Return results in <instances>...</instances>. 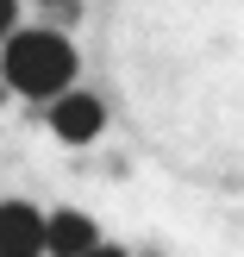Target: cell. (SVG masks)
<instances>
[{
  "label": "cell",
  "mask_w": 244,
  "mask_h": 257,
  "mask_svg": "<svg viewBox=\"0 0 244 257\" xmlns=\"http://www.w3.org/2000/svg\"><path fill=\"white\" fill-rule=\"evenodd\" d=\"M100 125H107V107H100L94 94H75V88H63V94L50 100V132H57L63 145H94Z\"/></svg>",
  "instance_id": "7a4b0ae2"
},
{
  "label": "cell",
  "mask_w": 244,
  "mask_h": 257,
  "mask_svg": "<svg viewBox=\"0 0 244 257\" xmlns=\"http://www.w3.org/2000/svg\"><path fill=\"white\" fill-rule=\"evenodd\" d=\"M0 75H7L13 94L25 100H57L75 82V50L63 32H7L0 38Z\"/></svg>",
  "instance_id": "6da1fadb"
},
{
  "label": "cell",
  "mask_w": 244,
  "mask_h": 257,
  "mask_svg": "<svg viewBox=\"0 0 244 257\" xmlns=\"http://www.w3.org/2000/svg\"><path fill=\"white\" fill-rule=\"evenodd\" d=\"M44 7H63V0H44Z\"/></svg>",
  "instance_id": "52a82bcc"
},
{
  "label": "cell",
  "mask_w": 244,
  "mask_h": 257,
  "mask_svg": "<svg viewBox=\"0 0 244 257\" xmlns=\"http://www.w3.org/2000/svg\"><path fill=\"white\" fill-rule=\"evenodd\" d=\"M88 245H100V232H94L88 213H75V207L44 213V251H50V257H82Z\"/></svg>",
  "instance_id": "277c9868"
},
{
  "label": "cell",
  "mask_w": 244,
  "mask_h": 257,
  "mask_svg": "<svg viewBox=\"0 0 244 257\" xmlns=\"http://www.w3.org/2000/svg\"><path fill=\"white\" fill-rule=\"evenodd\" d=\"M44 251V213L32 201H0V257H38Z\"/></svg>",
  "instance_id": "3957f363"
},
{
  "label": "cell",
  "mask_w": 244,
  "mask_h": 257,
  "mask_svg": "<svg viewBox=\"0 0 244 257\" xmlns=\"http://www.w3.org/2000/svg\"><path fill=\"white\" fill-rule=\"evenodd\" d=\"M82 257H125V251H113V245H88Z\"/></svg>",
  "instance_id": "8992f818"
},
{
  "label": "cell",
  "mask_w": 244,
  "mask_h": 257,
  "mask_svg": "<svg viewBox=\"0 0 244 257\" xmlns=\"http://www.w3.org/2000/svg\"><path fill=\"white\" fill-rule=\"evenodd\" d=\"M13 25H19V0H0V38H7Z\"/></svg>",
  "instance_id": "5b68a950"
}]
</instances>
